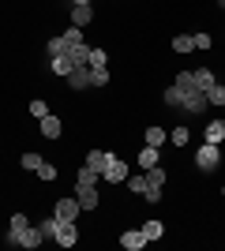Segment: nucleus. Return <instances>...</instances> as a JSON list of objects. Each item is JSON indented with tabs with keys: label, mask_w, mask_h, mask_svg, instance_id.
Returning a JSON list of instances; mask_svg holds the SVG:
<instances>
[{
	"label": "nucleus",
	"mask_w": 225,
	"mask_h": 251,
	"mask_svg": "<svg viewBox=\"0 0 225 251\" xmlns=\"http://www.w3.org/2000/svg\"><path fill=\"white\" fill-rule=\"evenodd\" d=\"M184 116H203L206 113V94L199 90V86H192V90H180V105H176Z\"/></svg>",
	"instance_id": "obj_1"
},
{
	"label": "nucleus",
	"mask_w": 225,
	"mask_h": 251,
	"mask_svg": "<svg viewBox=\"0 0 225 251\" xmlns=\"http://www.w3.org/2000/svg\"><path fill=\"white\" fill-rule=\"evenodd\" d=\"M195 165L203 169V173H214V169L222 165V147H218V143H203V147L195 150Z\"/></svg>",
	"instance_id": "obj_2"
},
{
	"label": "nucleus",
	"mask_w": 225,
	"mask_h": 251,
	"mask_svg": "<svg viewBox=\"0 0 225 251\" xmlns=\"http://www.w3.org/2000/svg\"><path fill=\"white\" fill-rule=\"evenodd\" d=\"M128 161H124V157H117V154H109L105 157V169H101V180H109V184H124V180H128Z\"/></svg>",
	"instance_id": "obj_3"
},
{
	"label": "nucleus",
	"mask_w": 225,
	"mask_h": 251,
	"mask_svg": "<svg viewBox=\"0 0 225 251\" xmlns=\"http://www.w3.org/2000/svg\"><path fill=\"white\" fill-rule=\"evenodd\" d=\"M79 214H83V206H79V199H75V195H72V199H60V202L53 206V218H56V221H75Z\"/></svg>",
	"instance_id": "obj_4"
},
{
	"label": "nucleus",
	"mask_w": 225,
	"mask_h": 251,
	"mask_svg": "<svg viewBox=\"0 0 225 251\" xmlns=\"http://www.w3.org/2000/svg\"><path fill=\"white\" fill-rule=\"evenodd\" d=\"M26 229H30L26 214H23V210H19V214H11V229H8V244H11V248H19V244H23V232H26Z\"/></svg>",
	"instance_id": "obj_5"
},
{
	"label": "nucleus",
	"mask_w": 225,
	"mask_h": 251,
	"mask_svg": "<svg viewBox=\"0 0 225 251\" xmlns=\"http://www.w3.org/2000/svg\"><path fill=\"white\" fill-rule=\"evenodd\" d=\"M75 199H79V206H83V210H98V202H101V195H98V184H94V188L75 184Z\"/></svg>",
	"instance_id": "obj_6"
},
{
	"label": "nucleus",
	"mask_w": 225,
	"mask_h": 251,
	"mask_svg": "<svg viewBox=\"0 0 225 251\" xmlns=\"http://www.w3.org/2000/svg\"><path fill=\"white\" fill-rule=\"evenodd\" d=\"M68 90H90V64H83L68 75Z\"/></svg>",
	"instance_id": "obj_7"
},
{
	"label": "nucleus",
	"mask_w": 225,
	"mask_h": 251,
	"mask_svg": "<svg viewBox=\"0 0 225 251\" xmlns=\"http://www.w3.org/2000/svg\"><path fill=\"white\" fill-rule=\"evenodd\" d=\"M56 244H60V248H72L75 240H79V232H75V221H60V225H56V236H53Z\"/></svg>",
	"instance_id": "obj_8"
},
{
	"label": "nucleus",
	"mask_w": 225,
	"mask_h": 251,
	"mask_svg": "<svg viewBox=\"0 0 225 251\" xmlns=\"http://www.w3.org/2000/svg\"><path fill=\"white\" fill-rule=\"evenodd\" d=\"M94 23V8L90 4H72V26H90Z\"/></svg>",
	"instance_id": "obj_9"
},
{
	"label": "nucleus",
	"mask_w": 225,
	"mask_h": 251,
	"mask_svg": "<svg viewBox=\"0 0 225 251\" xmlns=\"http://www.w3.org/2000/svg\"><path fill=\"white\" fill-rule=\"evenodd\" d=\"M64 56L75 64V68H83V64H90V45L75 42V45H68V52H64Z\"/></svg>",
	"instance_id": "obj_10"
},
{
	"label": "nucleus",
	"mask_w": 225,
	"mask_h": 251,
	"mask_svg": "<svg viewBox=\"0 0 225 251\" xmlns=\"http://www.w3.org/2000/svg\"><path fill=\"white\" fill-rule=\"evenodd\" d=\"M120 248H128V251H143V248H147V236H143V229H128L124 236H120Z\"/></svg>",
	"instance_id": "obj_11"
},
{
	"label": "nucleus",
	"mask_w": 225,
	"mask_h": 251,
	"mask_svg": "<svg viewBox=\"0 0 225 251\" xmlns=\"http://www.w3.org/2000/svg\"><path fill=\"white\" fill-rule=\"evenodd\" d=\"M60 131H64V124H60V116H42V135L45 139H60Z\"/></svg>",
	"instance_id": "obj_12"
},
{
	"label": "nucleus",
	"mask_w": 225,
	"mask_h": 251,
	"mask_svg": "<svg viewBox=\"0 0 225 251\" xmlns=\"http://www.w3.org/2000/svg\"><path fill=\"white\" fill-rule=\"evenodd\" d=\"M158 150H161V147H143V150H139V169H143V173L158 165V157H161Z\"/></svg>",
	"instance_id": "obj_13"
},
{
	"label": "nucleus",
	"mask_w": 225,
	"mask_h": 251,
	"mask_svg": "<svg viewBox=\"0 0 225 251\" xmlns=\"http://www.w3.org/2000/svg\"><path fill=\"white\" fill-rule=\"evenodd\" d=\"M165 139H169V131L161 124H150L147 127V147H165Z\"/></svg>",
	"instance_id": "obj_14"
},
{
	"label": "nucleus",
	"mask_w": 225,
	"mask_h": 251,
	"mask_svg": "<svg viewBox=\"0 0 225 251\" xmlns=\"http://www.w3.org/2000/svg\"><path fill=\"white\" fill-rule=\"evenodd\" d=\"M192 75H195V86H199L203 94H206V90H210V86L218 83V79H214V72H210V68H199V72H192Z\"/></svg>",
	"instance_id": "obj_15"
},
{
	"label": "nucleus",
	"mask_w": 225,
	"mask_h": 251,
	"mask_svg": "<svg viewBox=\"0 0 225 251\" xmlns=\"http://www.w3.org/2000/svg\"><path fill=\"white\" fill-rule=\"evenodd\" d=\"M42 240H45V232H42V229H34V225H30V229L23 232V244H19V248L34 251V248H38V244H42Z\"/></svg>",
	"instance_id": "obj_16"
},
{
	"label": "nucleus",
	"mask_w": 225,
	"mask_h": 251,
	"mask_svg": "<svg viewBox=\"0 0 225 251\" xmlns=\"http://www.w3.org/2000/svg\"><path fill=\"white\" fill-rule=\"evenodd\" d=\"M225 139V120H210L206 124V143H222Z\"/></svg>",
	"instance_id": "obj_17"
},
{
	"label": "nucleus",
	"mask_w": 225,
	"mask_h": 251,
	"mask_svg": "<svg viewBox=\"0 0 225 251\" xmlns=\"http://www.w3.org/2000/svg\"><path fill=\"white\" fill-rule=\"evenodd\" d=\"M206 105H218V109H225V86L214 83L210 90H206Z\"/></svg>",
	"instance_id": "obj_18"
},
{
	"label": "nucleus",
	"mask_w": 225,
	"mask_h": 251,
	"mask_svg": "<svg viewBox=\"0 0 225 251\" xmlns=\"http://www.w3.org/2000/svg\"><path fill=\"white\" fill-rule=\"evenodd\" d=\"M105 150H86V165L94 169V173H101V169H105Z\"/></svg>",
	"instance_id": "obj_19"
},
{
	"label": "nucleus",
	"mask_w": 225,
	"mask_h": 251,
	"mask_svg": "<svg viewBox=\"0 0 225 251\" xmlns=\"http://www.w3.org/2000/svg\"><path fill=\"white\" fill-rule=\"evenodd\" d=\"M98 180H101V173H94L90 165H83V169H79V180H75V184H83V188H94Z\"/></svg>",
	"instance_id": "obj_20"
},
{
	"label": "nucleus",
	"mask_w": 225,
	"mask_h": 251,
	"mask_svg": "<svg viewBox=\"0 0 225 251\" xmlns=\"http://www.w3.org/2000/svg\"><path fill=\"white\" fill-rule=\"evenodd\" d=\"M195 42H192V34H176L173 38V52H192Z\"/></svg>",
	"instance_id": "obj_21"
},
{
	"label": "nucleus",
	"mask_w": 225,
	"mask_h": 251,
	"mask_svg": "<svg viewBox=\"0 0 225 251\" xmlns=\"http://www.w3.org/2000/svg\"><path fill=\"white\" fill-rule=\"evenodd\" d=\"M124 184H128V188L135 191V195H143V191H147V184H150V180H147V173H139V176H131V173H128V180H124Z\"/></svg>",
	"instance_id": "obj_22"
},
{
	"label": "nucleus",
	"mask_w": 225,
	"mask_h": 251,
	"mask_svg": "<svg viewBox=\"0 0 225 251\" xmlns=\"http://www.w3.org/2000/svg\"><path fill=\"white\" fill-rule=\"evenodd\" d=\"M53 72H56V75H64V79H68V75L75 72V64L68 60V56H53Z\"/></svg>",
	"instance_id": "obj_23"
},
{
	"label": "nucleus",
	"mask_w": 225,
	"mask_h": 251,
	"mask_svg": "<svg viewBox=\"0 0 225 251\" xmlns=\"http://www.w3.org/2000/svg\"><path fill=\"white\" fill-rule=\"evenodd\" d=\"M169 139H173V147H188V139H192V131H188V127H173V131H169Z\"/></svg>",
	"instance_id": "obj_24"
},
{
	"label": "nucleus",
	"mask_w": 225,
	"mask_h": 251,
	"mask_svg": "<svg viewBox=\"0 0 225 251\" xmlns=\"http://www.w3.org/2000/svg\"><path fill=\"white\" fill-rule=\"evenodd\" d=\"M161 232H165V225H161V221H147V225H143V236H147V244H150V240H158Z\"/></svg>",
	"instance_id": "obj_25"
},
{
	"label": "nucleus",
	"mask_w": 225,
	"mask_h": 251,
	"mask_svg": "<svg viewBox=\"0 0 225 251\" xmlns=\"http://www.w3.org/2000/svg\"><path fill=\"white\" fill-rule=\"evenodd\" d=\"M45 49H49V56H64V52H68L64 34H60V38H49V45H45Z\"/></svg>",
	"instance_id": "obj_26"
},
{
	"label": "nucleus",
	"mask_w": 225,
	"mask_h": 251,
	"mask_svg": "<svg viewBox=\"0 0 225 251\" xmlns=\"http://www.w3.org/2000/svg\"><path fill=\"white\" fill-rule=\"evenodd\" d=\"M90 86H109V68H90Z\"/></svg>",
	"instance_id": "obj_27"
},
{
	"label": "nucleus",
	"mask_w": 225,
	"mask_h": 251,
	"mask_svg": "<svg viewBox=\"0 0 225 251\" xmlns=\"http://www.w3.org/2000/svg\"><path fill=\"white\" fill-rule=\"evenodd\" d=\"M147 180H150V184H154V188H161V184H165V169H161V165L147 169Z\"/></svg>",
	"instance_id": "obj_28"
},
{
	"label": "nucleus",
	"mask_w": 225,
	"mask_h": 251,
	"mask_svg": "<svg viewBox=\"0 0 225 251\" xmlns=\"http://www.w3.org/2000/svg\"><path fill=\"white\" fill-rule=\"evenodd\" d=\"M109 64V52L105 49H90V68H105Z\"/></svg>",
	"instance_id": "obj_29"
},
{
	"label": "nucleus",
	"mask_w": 225,
	"mask_h": 251,
	"mask_svg": "<svg viewBox=\"0 0 225 251\" xmlns=\"http://www.w3.org/2000/svg\"><path fill=\"white\" fill-rule=\"evenodd\" d=\"M38 165H42V154L26 150V154H23V169H34V173H38Z\"/></svg>",
	"instance_id": "obj_30"
},
{
	"label": "nucleus",
	"mask_w": 225,
	"mask_h": 251,
	"mask_svg": "<svg viewBox=\"0 0 225 251\" xmlns=\"http://www.w3.org/2000/svg\"><path fill=\"white\" fill-rule=\"evenodd\" d=\"M161 98H165V105H173V109H176V105H180V86L173 83V86H169V90H165Z\"/></svg>",
	"instance_id": "obj_31"
},
{
	"label": "nucleus",
	"mask_w": 225,
	"mask_h": 251,
	"mask_svg": "<svg viewBox=\"0 0 225 251\" xmlns=\"http://www.w3.org/2000/svg\"><path fill=\"white\" fill-rule=\"evenodd\" d=\"M192 42H195V49H210V45H214V42H210V34H206V30H199V34H192Z\"/></svg>",
	"instance_id": "obj_32"
},
{
	"label": "nucleus",
	"mask_w": 225,
	"mask_h": 251,
	"mask_svg": "<svg viewBox=\"0 0 225 251\" xmlns=\"http://www.w3.org/2000/svg\"><path fill=\"white\" fill-rule=\"evenodd\" d=\"M30 116H38V120H42V116H49V105H45L42 98H34V101H30Z\"/></svg>",
	"instance_id": "obj_33"
},
{
	"label": "nucleus",
	"mask_w": 225,
	"mask_h": 251,
	"mask_svg": "<svg viewBox=\"0 0 225 251\" xmlns=\"http://www.w3.org/2000/svg\"><path fill=\"white\" fill-rule=\"evenodd\" d=\"M38 180H56V165L42 161V165H38Z\"/></svg>",
	"instance_id": "obj_34"
},
{
	"label": "nucleus",
	"mask_w": 225,
	"mask_h": 251,
	"mask_svg": "<svg viewBox=\"0 0 225 251\" xmlns=\"http://www.w3.org/2000/svg\"><path fill=\"white\" fill-rule=\"evenodd\" d=\"M64 42H68V45L83 42V26H68V30H64Z\"/></svg>",
	"instance_id": "obj_35"
},
{
	"label": "nucleus",
	"mask_w": 225,
	"mask_h": 251,
	"mask_svg": "<svg viewBox=\"0 0 225 251\" xmlns=\"http://www.w3.org/2000/svg\"><path fill=\"white\" fill-rule=\"evenodd\" d=\"M56 225H60L56 218H45L42 225H38V229H42V232H45V240H49V236H56Z\"/></svg>",
	"instance_id": "obj_36"
},
{
	"label": "nucleus",
	"mask_w": 225,
	"mask_h": 251,
	"mask_svg": "<svg viewBox=\"0 0 225 251\" xmlns=\"http://www.w3.org/2000/svg\"><path fill=\"white\" fill-rule=\"evenodd\" d=\"M176 86H180V90H192V86H195V75L192 72H180V75H176Z\"/></svg>",
	"instance_id": "obj_37"
},
{
	"label": "nucleus",
	"mask_w": 225,
	"mask_h": 251,
	"mask_svg": "<svg viewBox=\"0 0 225 251\" xmlns=\"http://www.w3.org/2000/svg\"><path fill=\"white\" fill-rule=\"evenodd\" d=\"M143 199H147V202H161V188H154V184H147V191H143Z\"/></svg>",
	"instance_id": "obj_38"
},
{
	"label": "nucleus",
	"mask_w": 225,
	"mask_h": 251,
	"mask_svg": "<svg viewBox=\"0 0 225 251\" xmlns=\"http://www.w3.org/2000/svg\"><path fill=\"white\" fill-rule=\"evenodd\" d=\"M72 4H90V0H72Z\"/></svg>",
	"instance_id": "obj_39"
},
{
	"label": "nucleus",
	"mask_w": 225,
	"mask_h": 251,
	"mask_svg": "<svg viewBox=\"0 0 225 251\" xmlns=\"http://www.w3.org/2000/svg\"><path fill=\"white\" fill-rule=\"evenodd\" d=\"M222 8H225V0H222Z\"/></svg>",
	"instance_id": "obj_40"
},
{
	"label": "nucleus",
	"mask_w": 225,
	"mask_h": 251,
	"mask_svg": "<svg viewBox=\"0 0 225 251\" xmlns=\"http://www.w3.org/2000/svg\"><path fill=\"white\" fill-rule=\"evenodd\" d=\"M222 195H225V188H222Z\"/></svg>",
	"instance_id": "obj_41"
}]
</instances>
